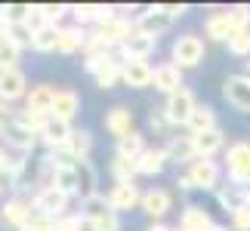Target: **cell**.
I'll use <instances>...</instances> for the list:
<instances>
[{"label": "cell", "mask_w": 250, "mask_h": 231, "mask_svg": "<svg viewBox=\"0 0 250 231\" xmlns=\"http://www.w3.org/2000/svg\"><path fill=\"white\" fill-rule=\"evenodd\" d=\"M186 173H188V179H191V185H195V188H201V191H219L223 167H219L216 160H210V157H198Z\"/></svg>", "instance_id": "cell-7"}, {"label": "cell", "mask_w": 250, "mask_h": 231, "mask_svg": "<svg viewBox=\"0 0 250 231\" xmlns=\"http://www.w3.org/2000/svg\"><path fill=\"white\" fill-rule=\"evenodd\" d=\"M0 191H3V185H0Z\"/></svg>", "instance_id": "cell-52"}, {"label": "cell", "mask_w": 250, "mask_h": 231, "mask_svg": "<svg viewBox=\"0 0 250 231\" xmlns=\"http://www.w3.org/2000/svg\"><path fill=\"white\" fill-rule=\"evenodd\" d=\"M78 111H81V96L74 90H59L56 93V102H53V117L56 120L71 123L74 117H78Z\"/></svg>", "instance_id": "cell-21"}, {"label": "cell", "mask_w": 250, "mask_h": 231, "mask_svg": "<svg viewBox=\"0 0 250 231\" xmlns=\"http://www.w3.org/2000/svg\"><path fill=\"white\" fill-rule=\"evenodd\" d=\"M232 228L235 231H250V204H241L232 210Z\"/></svg>", "instance_id": "cell-43"}, {"label": "cell", "mask_w": 250, "mask_h": 231, "mask_svg": "<svg viewBox=\"0 0 250 231\" xmlns=\"http://www.w3.org/2000/svg\"><path fill=\"white\" fill-rule=\"evenodd\" d=\"M108 213H114V210H111V200L105 197L102 191H96V194L81 200V216L86 219V222H96V219H102V216H108Z\"/></svg>", "instance_id": "cell-28"}, {"label": "cell", "mask_w": 250, "mask_h": 231, "mask_svg": "<svg viewBox=\"0 0 250 231\" xmlns=\"http://www.w3.org/2000/svg\"><path fill=\"white\" fill-rule=\"evenodd\" d=\"M28 96V77L25 71H3L0 74V99L3 102H16V99H25Z\"/></svg>", "instance_id": "cell-16"}, {"label": "cell", "mask_w": 250, "mask_h": 231, "mask_svg": "<svg viewBox=\"0 0 250 231\" xmlns=\"http://www.w3.org/2000/svg\"><path fill=\"white\" fill-rule=\"evenodd\" d=\"M170 62L179 65L182 71L186 68H198L204 62V40L198 34H182L173 40V50H170Z\"/></svg>", "instance_id": "cell-4"}, {"label": "cell", "mask_w": 250, "mask_h": 231, "mask_svg": "<svg viewBox=\"0 0 250 231\" xmlns=\"http://www.w3.org/2000/svg\"><path fill=\"white\" fill-rule=\"evenodd\" d=\"M155 90L164 93V96H173L182 90V68L173 62H164L155 68Z\"/></svg>", "instance_id": "cell-20"}, {"label": "cell", "mask_w": 250, "mask_h": 231, "mask_svg": "<svg viewBox=\"0 0 250 231\" xmlns=\"http://www.w3.org/2000/svg\"><path fill=\"white\" fill-rule=\"evenodd\" d=\"M118 83H124V62H111L96 74V86L99 90H114Z\"/></svg>", "instance_id": "cell-32"}, {"label": "cell", "mask_w": 250, "mask_h": 231, "mask_svg": "<svg viewBox=\"0 0 250 231\" xmlns=\"http://www.w3.org/2000/svg\"><path fill=\"white\" fill-rule=\"evenodd\" d=\"M19 59H22V50H19V46H13L9 40L0 43V74H3V71H16Z\"/></svg>", "instance_id": "cell-35"}, {"label": "cell", "mask_w": 250, "mask_h": 231, "mask_svg": "<svg viewBox=\"0 0 250 231\" xmlns=\"http://www.w3.org/2000/svg\"><path fill=\"white\" fill-rule=\"evenodd\" d=\"M78 176H81V194L83 197L96 194V170L90 167V160H81L78 163Z\"/></svg>", "instance_id": "cell-37"}, {"label": "cell", "mask_w": 250, "mask_h": 231, "mask_svg": "<svg viewBox=\"0 0 250 231\" xmlns=\"http://www.w3.org/2000/svg\"><path fill=\"white\" fill-rule=\"evenodd\" d=\"M90 231H121V216L118 213H108L102 219H96V222H86Z\"/></svg>", "instance_id": "cell-41"}, {"label": "cell", "mask_w": 250, "mask_h": 231, "mask_svg": "<svg viewBox=\"0 0 250 231\" xmlns=\"http://www.w3.org/2000/svg\"><path fill=\"white\" fill-rule=\"evenodd\" d=\"M244 204H250V185L244 188Z\"/></svg>", "instance_id": "cell-50"}, {"label": "cell", "mask_w": 250, "mask_h": 231, "mask_svg": "<svg viewBox=\"0 0 250 231\" xmlns=\"http://www.w3.org/2000/svg\"><path fill=\"white\" fill-rule=\"evenodd\" d=\"M146 148H148V145H146V136H142V133H130V136L118 139L114 154H121V157H130V160H139Z\"/></svg>", "instance_id": "cell-30"}, {"label": "cell", "mask_w": 250, "mask_h": 231, "mask_svg": "<svg viewBox=\"0 0 250 231\" xmlns=\"http://www.w3.org/2000/svg\"><path fill=\"white\" fill-rule=\"evenodd\" d=\"M34 197H28V194H16V197H9L3 210H0V222L9 225V228H16V231H25V225L34 219Z\"/></svg>", "instance_id": "cell-5"}, {"label": "cell", "mask_w": 250, "mask_h": 231, "mask_svg": "<svg viewBox=\"0 0 250 231\" xmlns=\"http://www.w3.org/2000/svg\"><path fill=\"white\" fill-rule=\"evenodd\" d=\"M188 6H167V3H158V6H148V9H142L139 13V19H136V31H142V34H148V37H158L164 34V31H170V25H173V19L176 16H182Z\"/></svg>", "instance_id": "cell-1"}, {"label": "cell", "mask_w": 250, "mask_h": 231, "mask_svg": "<svg viewBox=\"0 0 250 231\" xmlns=\"http://www.w3.org/2000/svg\"><path fill=\"white\" fill-rule=\"evenodd\" d=\"M9 163H13V160H9V154H6L3 148H0V176H3V173L9 170Z\"/></svg>", "instance_id": "cell-47"}, {"label": "cell", "mask_w": 250, "mask_h": 231, "mask_svg": "<svg viewBox=\"0 0 250 231\" xmlns=\"http://www.w3.org/2000/svg\"><path fill=\"white\" fill-rule=\"evenodd\" d=\"M210 231H229L226 225H213V228H210Z\"/></svg>", "instance_id": "cell-51"}, {"label": "cell", "mask_w": 250, "mask_h": 231, "mask_svg": "<svg viewBox=\"0 0 250 231\" xmlns=\"http://www.w3.org/2000/svg\"><path fill=\"white\" fill-rule=\"evenodd\" d=\"M142 194H146V191H139L136 182H114V188L108 191L111 210L118 216L124 213V210H136V207H142Z\"/></svg>", "instance_id": "cell-11"}, {"label": "cell", "mask_w": 250, "mask_h": 231, "mask_svg": "<svg viewBox=\"0 0 250 231\" xmlns=\"http://www.w3.org/2000/svg\"><path fill=\"white\" fill-rule=\"evenodd\" d=\"M133 31H136V22H127V19L114 16V19L96 25L90 31V46H102V50H114V53H118L124 46V40H127Z\"/></svg>", "instance_id": "cell-2"}, {"label": "cell", "mask_w": 250, "mask_h": 231, "mask_svg": "<svg viewBox=\"0 0 250 231\" xmlns=\"http://www.w3.org/2000/svg\"><path fill=\"white\" fill-rule=\"evenodd\" d=\"M195 108H198L195 93L186 90V86H182L179 93L167 96V102H164V114H167L170 127H188V120H191V114H195Z\"/></svg>", "instance_id": "cell-6"}, {"label": "cell", "mask_w": 250, "mask_h": 231, "mask_svg": "<svg viewBox=\"0 0 250 231\" xmlns=\"http://www.w3.org/2000/svg\"><path fill=\"white\" fill-rule=\"evenodd\" d=\"M176 185L182 188V191H191L195 185H191V179H188V173H182V176H176Z\"/></svg>", "instance_id": "cell-46"}, {"label": "cell", "mask_w": 250, "mask_h": 231, "mask_svg": "<svg viewBox=\"0 0 250 231\" xmlns=\"http://www.w3.org/2000/svg\"><path fill=\"white\" fill-rule=\"evenodd\" d=\"M111 176H114V182H136V176H139L136 160L114 154V160H111Z\"/></svg>", "instance_id": "cell-31"}, {"label": "cell", "mask_w": 250, "mask_h": 231, "mask_svg": "<svg viewBox=\"0 0 250 231\" xmlns=\"http://www.w3.org/2000/svg\"><path fill=\"white\" fill-rule=\"evenodd\" d=\"M229 16H232V22H235V31H247L250 28V6L247 3H238L229 9Z\"/></svg>", "instance_id": "cell-40"}, {"label": "cell", "mask_w": 250, "mask_h": 231, "mask_svg": "<svg viewBox=\"0 0 250 231\" xmlns=\"http://www.w3.org/2000/svg\"><path fill=\"white\" fill-rule=\"evenodd\" d=\"M124 83L130 90H146L155 86V68L148 62H124Z\"/></svg>", "instance_id": "cell-19"}, {"label": "cell", "mask_w": 250, "mask_h": 231, "mask_svg": "<svg viewBox=\"0 0 250 231\" xmlns=\"http://www.w3.org/2000/svg\"><path fill=\"white\" fill-rule=\"evenodd\" d=\"M13 123V111H9V102L0 99V130H6Z\"/></svg>", "instance_id": "cell-45"}, {"label": "cell", "mask_w": 250, "mask_h": 231, "mask_svg": "<svg viewBox=\"0 0 250 231\" xmlns=\"http://www.w3.org/2000/svg\"><path fill=\"white\" fill-rule=\"evenodd\" d=\"M105 130H108L114 139H124V136H130V133H136L133 130V111L127 105H114V108L105 114Z\"/></svg>", "instance_id": "cell-18"}, {"label": "cell", "mask_w": 250, "mask_h": 231, "mask_svg": "<svg viewBox=\"0 0 250 231\" xmlns=\"http://www.w3.org/2000/svg\"><path fill=\"white\" fill-rule=\"evenodd\" d=\"M204 31H207L210 40L229 43V40H232V34H235V22H232V16H229V13H213L204 22Z\"/></svg>", "instance_id": "cell-24"}, {"label": "cell", "mask_w": 250, "mask_h": 231, "mask_svg": "<svg viewBox=\"0 0 250 231\" xmlns=\"http://www.w3.org/2000/svg\"><path fill=\"white\" fill-rule=\"evenodd\" d=\"M207 130H216V111L210 105H198L188 120V136H198V133H207Z\"/></svg>", "instance_id": "cell-29"}, {"label": "cell", "mask_w": 250, "mask_h": 231, "mask_svg": "<svg viewBox=\"0 0 250 231\" xmlns=\"http://www.w3.org/2000/svg\"><path fill=\"white\" fill-rule=\"evenodd\" d=\"M167 151V157L173 163H195L198 160V154H195V142H191V136H170V142L164 145Z\"/></svg>", "instance_id": "cell-25"}, {"label": "cell", "mask_w": 250, "mask_h": 231, "mask_svg": "<svg viewBox=\"0 0 250 231\" xmlns=\"http://www.w3.org/2000/svg\"><path fill=\"white\" fill-rule=\"evenodd\" d=\"M59 31H62V25H37L34 37H31V50L56 53V46H59Z\"/></svg>", "instance_id": "cell-27"}, {"label": "cell", "mask_w": 250, "mask_h": 231, "mask_svg": "<svg viewBox=\"0 0 250 231\" xmlns=\"http://www.w3.org/2000/svg\"><path fill=\"white\" fill-rule=\"evenodd\" d=\"M216 222L210 219V213L204 207H198V204H188L186 210H182V216H179V231H210Z\"/></svg>", "instance_id": "cell-22"}, {"label": "cell", "mask_w": 250, "mask_h": 231, "mask_svg": "<svg viewBox=\"0 0 250 231\" xmlns=\"http://www.w3.org/2000/svg\"><path fill=\"white\" fill-rule=\"evenodd\" d=\"M74 136V127L65 120H56L50 117L46 120V127L41 130V142L46 145V151H59V148H68V142Z\"/></svg>", "instance_id": "cell-14"}, {"label": "cell", "mask_w": 250, "mask_h": 231, "mask_svg": "<svg viewBox=\"0 0 250 231\" xmlns=\"http://www.w3.org/2000/svg\"><path fill=\"white\" fill-rule=\"evenodd\" d=\"M155 46H158L155 37H148L142 31H133L118 50V56H121V62H148V56L155 53Z\"/></svg>", "instance_id": "cell-9"}, {"label": "cell", "mask_w": 250, "mask_h": 231, "mask_svg": "<svg viewBox=\"0 0 250 231\" xmlns=\"http://www.w3.org/2000/svg\"><path fill=\"white\" fill-rule=\"evenodd\" d=\"M229 53L232 56H250V28L247 31H235L232 34V40H229Z\"/></svg>", "instance_id": "cell-38"}, {"label": "cell", "mask_w": 250, "mask_h": 231, "mask_svg": "<svg viewBox=\"0 0 250 231\" xmlns=\"http://www.w3.org/2000/svg\"><path fill=\"white\" fill-rule=\"evenodd\" d=\"M223 96H226V102L232 105L235 111L250 114V77H247V74H232V77H226Z\"/></svg>", "instance_id": "cell-10"}, {"label": "cell", "mask_w": 250, "mask_h": 231, "mask_svg": "<svg viewBox=\"0 0 250 231\" xmlns=\"http://www.w3.org/2000/svg\"><path fill=\"white\" fill-rule=\"evenodd\" d=\"M56 93L59 90H53L50 83H37L28 90L25 96V111H34V114H50L53 117V102H56Z\"/></svg>", "instance_id": "cell-15"}, {"label": "cell", "mask_w": 250, "mask_h": 231, "mask_svg": "<svg viewBox=\"0 0 250 231\" xmlns=\"http://www.w3.org/2000/svg\"><path fill=\"white\" fill-rule=\"evenodd\" d=\"M167 151L164 148H146L142 151V157L136 160V167H139V176H161L164 173V167H167Z\"/></svg>", "instance_id": "cell-26"}, {"label": "cell", "mask_w": 250, "mask_h": 231, "mask_svg": "<svg viewBox=\"0 0 250 231\" xmlns=\"http://www.w3.org/2000/svg\"><path fill=\"white\" fill-rule=\"evenodd\" d=\"M86 228V219L81 213H65L56 219V231H83Z\"/></svg>", "instance_id": "cell-39"}, {"label": "cell", "mask_w": 250, "mask_h": 231, "mask_svg": "<svg viewBox=\"0 0 250 231\" xmlns=\"http://www.w3.org/2000/svg\"><path fill=\"white\" fill-rule=\"evenodd\" d=\"M6 34H9V22H6V19H3V16H0V43H3V40H6Z\"/></svg>", "instance_id": "cell-48"}, {"label": "cell", "mask_w": 250, "mask_h": 231, "mask_svg": "<svg viewBox=\"0 0 250 231\" xmlns=\"http://www.w3.org/2000/svg\"><path fill=\"white\" fill-rule=\"evenodd\" d=\"M68 148H71V154H74L78 160H86V154L93 151V133H90V130H74Z\"/></svg>", "instance_id": "cell-34"}, {"label": "cell", "mask_w": 250, "mask_h": 231, "mask_svg": "<svg viewBox=\"0 0 250 231\" xmlns=\"http://www.w3.org/2000/svg\"><path fill=\"white\" fill-rule=\"evenodd\" d=\"M191 142H195V154H198V157H210V160H213V154L226 148V133L216 127V130H207V133L191 136Z\"/></svg>", "instance_id": "cell-23"}, {"label": "cell", "mask_w": 250, "mask_h": 231, "mask_svg": "<svg viewBox=\"0 0 250 231\" xmlns=\"http://www.w3.org/2000/svg\"><path fill=\"white\" fill-rule=\"evenodd\" d=\"M25 231H56V219L50 216H41V213H34V219L25 225Z\"/></svg>", "instance_id": "cell-44"}, {"label": "cell", "mask_w": 250, "mask_h": 231, "mask_svg": "<svg viewBox=\"0 0 250 231\" xmlns=\"http://www.w3.org/2000/svg\"><path fill=\"white\" fill-rule=\"evenodd\" d=\"M226 176L238 188L250 185V142L247 139H238L226 148Z\"/></svg>", "instance_id": "cell-3"}, {"label": "cell", "mask_w": 250, "mask_h": 231, "mask_svg": "<svg viewBox=\"0 0 250 231\" xmlns=\"http://www.w3.org/2000/svg\"><path fill=\"white\" fill-rule=\"evenodd\" d=\"M173 210V197L167 188H148L142 194V213H146L151 222H164V216Z\"/></svg>", "instance_id": "cell-13"}, {"label": "cell", "mask_w": 250, "mask_h": 231, "mask_svg": "<svg viewBox=\"0 0 250 231\" xmlns=\"http://www.w3.org/2000/svg\"><path fill=\"white\" fill-rule=\"evenodd\" d=\"M86 43H90V34H86L81 25H62V31H59V46H56V53L71 56V53L86 50Z\"/></svg>", "instance_id": "cell-17"}, {"label": "cell", "mask_w": 250, "mask_h": 231, "mask_svg": "<svg viewBox=\"0 0 250 231\" xmlns=\"http://www.w3.org/2000/svg\"><path fill=\"white\" fill-rule=\"evenodd\" d=\"M148 231H176V228H170V225H164V222H151Z\"/></svg>", "instance_id": "cell-49"}, {"label": "cell", "mask_w": 250, "mask_h": 231, "mask_svg": "<svg viewBox=\"0 0 250 231\" xmlns=\"http://www.w3.org/2000/svg\"><path fill=\"white\" fill-rule=\"evenodd\" d=\"M148 127L155 130L158 136H167V130H170V120H167L164 108H151V114H148Z\"/></svg>", "instance_id": "cell-42"}, {"label": "cell", "mask_w": 250, "mask_h": 231, "mask_svg": "<svg viewBox=\"0 0 250 231\" xmlns=\"http://www.w3.org/2000/svg\"><path fill=\"white\" fill-rule=\"evenodd\" d=\"M0 133H3L6 145H9V148H19V151H31L37 142H41V136H37V133L22 120V114H19V117H13V123H9L6 130H0Z\"/></svg>", "instance_id": "cell-12"}, {"label": "cell", "mask_w": 250, "mask_h": 231, "mask_svg": "<svg viewBox=\"0 0 250 231\" xmlns=\"http://www.w3.org/2000/svg\"><path fill=\"white\" fill-rule=\"evenodd\" d=\"M68 194H62L59 188H37V194H34V210L41 216H50V219H59L65 216V210H68Z\"/></svg>", "instance_id": "cell-8"}, {"label": "cell", "mask_w": 250, "mask_h": 231, "mask_svg": "<svg viewBox=\"0 0 250 231\" xmlns=\"http://www.w3.org/2000/svg\"><path fill=\"white\" fill-rule=\"evenodd\" d=\"M31 13H34V6L31 3H6V6H0V16L6 19L9 25H28L31 22Z\"/></svg>", "instance_id": "cell-33"}, {"label": "cell", "mask_w": 250, "mask_h": 231, "mask_svg": "<svg viewBox=\"0 0 250 231\" xmlns=\"http://www.w3.org/2000/svg\"><path fill=\"white\" fill-rule=\"evenodd\" d=\"M31 37H34V28L31 25H9V34H6V40L13 43V46H19V50H28L31 46Z\"/></svg>", "instance_id": "cell-36"}]
</instances>
